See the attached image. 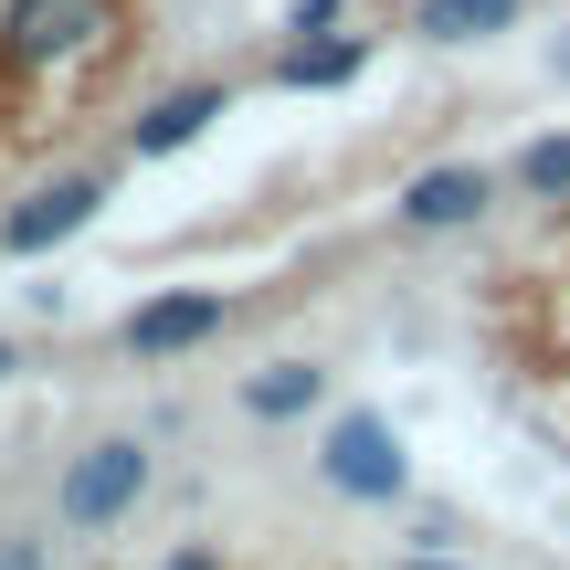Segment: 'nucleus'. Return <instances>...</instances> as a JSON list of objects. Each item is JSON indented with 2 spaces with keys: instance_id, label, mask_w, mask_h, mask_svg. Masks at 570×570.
Segmentation results:
<instances>
[{
  "instance_id": "nucleus-10",
  "label": "nucleus",
  "mask_w": 570,
  "mask_h": 570,
  "mask_svg": "<svg viewBox=\"0 0 570 570\" xmlns=\"http://www.w3.org/2000/svg\"><path fill=\"white\" fill-rule=\"evenodd\" d=\"M518 21H529V0H412V32L444 42V53H475V42L518 32Z\"/></svg>"
},
{
  "instance_id": "nucleus-11",
  "label": "nucleus",
  "mask_w": 570,
  "mask_h": 570,
  "mask_svg": "<svg viewBox=\"0 0 570 570\" xmlns=\"http://www.w3.org/2000/svg\"><path fill=\"white\" fill-rule=\"evenodd\" d=\"M508 190H518V202H570V127H539V138L518 148Z\"/></svg>"
},
{
  "instance_id": "nucleus-1",
  "label": "nucleus",
  "mask_w": 570,
  "mask_h": 570,
  "mask_svg": "<svg viewBox=\"0 0 570 570\" xmlns=\"http://www.w3.org/2000/svg\"><path fill=\"white\" fill-rule=\"evenodd\" d=\"M148 487H159V454H148L138 433H96V444L63 454V475H53V518H63L75 539H106V529H127V518L148 508Z\"/></svg>"
},
{
  "instance_id": "nucleus-14",
  "label": "nucleus",
  "mask_w": 570,
  "mask_h": 570,
  "mask_svg": "<svg viewBox=\"0 0 570 570\" xmlns=\"http://www.w3.org/2000/svg\"><path fill=\"white\" fill-rule=\"evenodd\" d=\"M402 570H465V560H444V550H423V560H402Z\"/></svg>"
},
{
  "instance_id": "nucleus-2",
  "label": "nucleus",
  "mask_w": 570,
  "mask_h": 570,
  "mask_svg": "<svg viewBox=\"0 0 570 570\" xmlns=\"http://www.w3.org/2000/svg\"><path fill=\"white\" fill-rule=\"evenodd\" d=\"M317 487L327 497H348V508H402L412 497V454H402V433L381 423V412H327L317 423Z\"/></svg>"
},
{
  "instance_id": "nucleus-8",
  "label": "nucleus",
  "mask_w": 570,
  "mask_h": 570,
  "mask_svg": "<svg viewBox=\"0 0 570 570\" xmlns=\"http://www.w3.org/2000/svg\"><path fill=\"white\" fill-rule=\"evenodd\" d=\"M360 75H370V42L338 32V21H327V32H285V53L265 63L275 96H338V85H360Z\"/></svg>"
},
{
  "instance_id": "nucleus-16",
  "label": "nucleus",
  "mask_w": 570,
  "mask_h": 570,
  "mask_svg": "<svg viewBox=\"0 0 570 570\" xmlns=\"http://www.w3.org/2000/svg\"><path fill=\"white\" fill-rule=\"evenodd\" d=\"M0 570H32V550H0Z\"/></svg>"
},
{
  "instance_id": "nucleus-15",
  "label": "nucleus",
  "mask_w": 570,
  "mask_h": 570,
  "mask_svg": "<svg viewBox=\"0 0 570 570\" xmlns=\"http://www.w3.org/2000/svg\"><path fill=\"white\" fill-rule=\"evenodd\" d=\"M11 370H21V348H11V338H0V381H11Z\"/></svg>"
},
{
  "instance_id": "nucleus-7",
  "label": "nucleus",
  "mask_w": 570,
  "mask_h": 570,
  "mask_svg": "<svg viewBox=\"0 0 570 570\" xmlns=\"http://www.w3.org/2000/svg\"><path fill=\"white\" fill-rule=\"evenodd\" d=\"M223 106H233V85H223V75H190V85H169V96H148L138 117H127V159H169V148H202Z\"/></svg>"
},
{
  "instance_id": "nucleus-3",
  "label": "nucleus",
  "mask_w": 570,
  "mask_h": 570,
  "mask_svg": "<svg viewBox=\"0 0 570 570\" xmlns=\"http://www.w3.org/2000/svg\"><path fill=\"white\" fill-rule=\"evenodd\" d=\"M223 327H233V296H223V285H159V296H138L117 317V360L169 370V360H190V348H212Z\"/></svg>"
},
{
  "instance_id": "nucleus-6",
  "label": "nucleus",
  "mask_w": 570,
  "mask_h": 570,
  "mask_svg": "<svg viewBox=\"0 0 570 570\" xmlns=\"http://www.w3.org/2000/svg\"><path fill=\"white\" fill-rule=\"evenodd\" d=\"M508 202V169H475V159H433V169H412L402 180V233H475L487 212Z\"/></svg>"
},
{
  "instance_id": "nucleus-9",
  "label": "nucleus",
  "mask_w": 570,
  "mask_h": 570,
  "mask_svg": "<svg viewBox=\"0 0 570 570\" xmlns=\"http://www.w3.org/2000/svg\"><path fill=\"white\" fill-rule=\"evenodd\" d=\"M244 423H306V412H327V370L317 360H265V370H244Z\"/></svg>"
},
{
  "instance_id": "nucleus-13",
  "label": "nucleus",
  "mask_w": 570,
  "mask_h": 570,
  "mask_svg": "<svg viewBox=\"0 0 570 570\" xmlns=\"http://www.w3.org/2000/svg\"><path fill=\"white\" fill-rule=\"evenodd\" d=\"M159 570H223V560H212V550H169Z\"/></svg>"
},
{
  "instance_id": "nucleus-12",
  "label": "nucleus",
  "mask_w": 570,
  "mask_h": 570,
  "mask_svg": "<svg viewBox=\"0 0 570 570\" xmlns=\"http://www.w3.org/2000/svg\"><path fill=\"white\" fill-rule=\"evenodd\" d=\"M338 11H348V0H296V21H285V32H327Z\"/></svg>"
},
{
  "instance_id": "nucleus-4",
  "label": "nucleus",
  "mask_w": 570,
  "mask_h": 570,
  "mask_svg": "<svg viewBox=\"0 0 570 570\" xmlns=\"http://www.w3.org/2000/svg\"><path fill=\"white\" fill-rule=\"evenodd\" d=\"M117 32V0H0V63L11 75H53V63L96 53Z\"/></svg>"
},
{
  "instance_id": "nucleus-5",
  "label": "nucleus",
  "mask_w": 570,
  "mask_h": 570,
  "mask_svg": "<svg viewBox=\"0 0 570 570\" xmlns=\"http://www.w3.org/2000/svg\"><path fill=\"white\" fill-rule=\"evenodd\" d=\"M106 202H117V169H53L42 190H21V202L0 212V254H11V265H32V254L75 244Z\"/></svg>"
}]
</instances>
